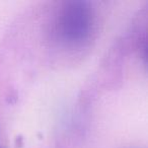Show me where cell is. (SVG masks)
<instances>
[{"instance_id": "cell-1", "label": "cell", "mask_w": 148, "mask_h": 148, "mask_svg": "<svg viewBox=\"0 0 148 148\" xmlns=\"http://www.w3.org/2000/svg\"><path fill=\"white\" fill-rule=\"evenodd\" d=\"M95 15L87 1H67L59 9L54 21V36L68 49L83 48L92 37Z\"/></svg>"}]
</instances>
